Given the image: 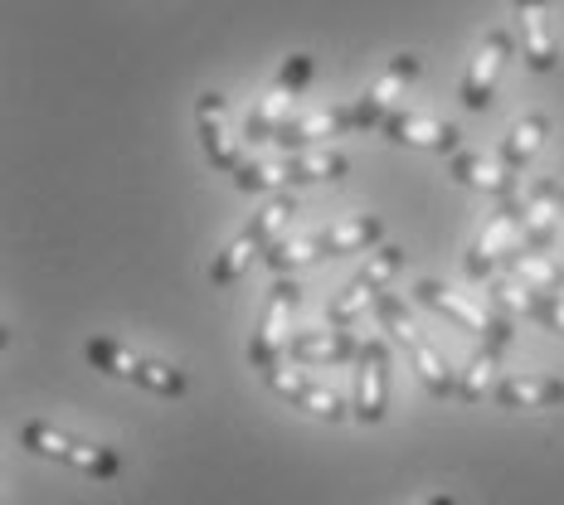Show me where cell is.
Returning a JSON list of instances; mask_svg holds the SVG:
<instances>
[{"instance_id": "1", "label": "cell", "mask_w": 564, "mask_h": 505, "mask_svg": "<svg viewBox=\"0 0 564 505\" xmlns=\"http://www.w3.org/2000/svg\"><path fill=\"white\" fill-rule=\"evenodd\" d=\"M384 239V219L380 215H356L346 224H332L322 233H307V239H288L268 253V267L278 277H292L297 267H312L322 257H336V253H375Z\"/></svg>"}, {"instance_id": "2", "label": "cell", "mask_w": 564, "mask_h": 505, "mask_svg": "<svg viewBox=\"0 0 564 505\" xmlns=\"http://www.w3.org/2000/svg\"><path fill=\"white\" fill-rule=\"evenodd\" d=\"M292 215H297V205H292V195H288V190L268 199V205L258 209L249 224H243V229L229 239V249L215 257V267H209V282H215V287H234V282L249 273V263H253L258 253L268 257V253L278 249V233L288 229V219H292Z\"/></svg>"}, {"instance_id": "3", "label": "cell", "mask_w": 564, "mask_h": 505, "mask_svg": "<svg viewBox=\"0 0 564 505\" xmlns=\"http://www.w3.org/2000/svg\"><path fill=\"white\" fill-rule=\"evenodd\" d=\"M20 448H30L34 457H50V462L74 466V472H84L93 481H117V476H122V466H127L117 448L74 438V432L54 428V422H40V418H30L25 428H20Z\"/></svg>"}, {"instance_id": "4", "label": "cell", "mask_w": 564, "mask_h": 505, "mask_svg": "<svg viewBox=\"0 0 564 505\" xmlns=\"http://www.w3.org/2000/svg\"><path fill=\"white\" fill-rule=\"evenodd\" d=\"M84 355H88V365L102 370L108 380H127V384H137V389L161 394V398H181L185 384H191V380H185V370L161 365V360L141 355V350L122 345V340H112V336H93L84 345Z\"/></svg>"}, {"instance_id": "5", "label": "cell", "mask_w": 564, "mask_h": 505, "mask_svg": "<svg viewBox=\"0 0 564 505\" xmlns=\"http://www.w3.org/2000/svg\"><path fill=\"white\" fill-rule=\"evenodd\" d=\"M375 316H380V326L390 331L399 345H404V355L414 360V370H419V380H423V389L429 394H438V398H448L457 384H453V370H448V360L438 355V350L429 345V340L419 336V326L409 321V307L399 301V292H384L380 301H375Z\"/></svg>"}, {"instance_id": "6", "label": "cell", "mask_w": 564, "mask_h": 505, "mask_svg": "<svg viewBox=\"0 0 564 505\" xmlns=\"http://www.w3.org/2000/svg\"><path fill=\"white\" fill-rule=\"evenodd\" d=\"M312 74H316V58L312 54H288V58H282L273 88L258 98V108L249 112V122H243V136H249V141H273L282 132V122H292L288 112H292V102L302 98V88L312 84Z\"/></svg>"}, {"instance_id": "7", "label": "cell", "mask_w": 564, "mask_h": 505, "mask_svg": "<svg viewBox=\"0 0 564 505\" xmlns=\"http://www.w3.org/2000/svg\"><path fill=\"white\" fill-rule=\"evenodd\" d=\"M414 297L423 301L429 311H438L443 321H453L457 331H467V336H481V345H491V350H507L511 345V321L507 316H497V311H481L473 307V301H463L453 287H443L438 277H423L419 287H414Z\"/></svg>"}, {"instance_id": "8", "label": "cell", "mask_w": 564, "mask_h": 505, "mask_svg": "<svg viewBox=\"0 0 564 505\" xmlns=\"http://www.w3.org/2000/svg\"><path fill=\"white\" fill-rule=\"evenodd\" d=\"M404 257H409V253L394 249V243H380L375 253H366V267H360V273L346 282V292H340V297L332 301V326H336V331H346V326L356 321V316L366 311L370 301L384 297V287H390V277L399 273V267H404Z\"/></svg>"}, {"instance_id": "9", "label": "cell", "mask_w": 564, "mask_h": 505, "mask_svg": "<svg viewBox=\"0 0 564 505\" xmlns=\"http://www.w3.org/2000/svg\"><path fill=\"white\" fill-rule=\"evenodd\" d=\"M521 224H525V199H501V209L487 219L481 239L467 249V277L473 282H487L497 273V263H507L516 253V239H521Z\"/></svg>"}, {"instance_id": "10", "label": "cell", "mask_w": 564, "mask_h": 505, "mask_svg": "<svg viewBox=\"0 0 564 505\" xmlns=\"http://www.w3.org/2000/svg\"><path fill=\"white\" fill-rule=\"evenodd\" d=\"M297 301H302L297 282L278 277L273 292H268V311H263V321H258V336H253V345H249L253 370H263V374L282 370V360H288V311L297 307Z\"/></svg>"}, {"instance_id": "11", "label": "cell", "mask_w": 564, "mask_h": 505, "mask_svg": "<svg viewBox=\"0 0 564 505\" xmlns=\"http://www.w3.org/2000/svg\"><path fill=\"white\" fill-rule=\"evenodd\" d=\"M419 54H394V64L384 68L375 84L360 92L356 102H350V117H356V127H384L390 122V112H399V92L419 78Z\"/></svg>"}, {"instance_id": "12", "label": "cell", "mask_w": 564, "mask_h": 505, "mask_svg": "<svg viewBox=\"0 0 564 505\" xmlns=\"http://www.w3.org/2000/svg\"><path fill=\"white\" fill-rule=\"evenodd\" d=\"M195 122H199V146H205L209 166L239 175L243 171V141L229 132V102L219 98V92H199Z\"/></svg>"}, {"instance_id": "13", "label": "cell", "mask_w": 564, "mask_h": 505, "mask_svg": "<svg viewBox=\"0 0 564 505\" xmlns=\"http://www.w3.org/2000/svg\"><path fill=\"white\" fill-rule=\"evenodd\" d=\"M390 408V350L384 340H366L356 360V398H350V418L356 422H380Z\"/></svg>"}, {"instance_id": "14", "label": "cell", "mask_w": 564, "mask_h": 505, "mask_svg": "<svg viewBox=\"0 0 564 505\" xmlns=\"http://www.w3.org/2000/svg\"><path fill=\"white\" fill-rule=\"evenodd\" d=\"M511 54H516L511 30H491L487 40H481L473 68H467V78H463V92H457L467 112H481L491 102V92H497V78H501V68L511 64Z\"/></svg>"}, {"instance_id": "15", "label": "cell", "mask_w": 564, "mask_h": 505, "mask_svg": "<svg viewBox=\"0 0 564 505\" xmlns=\"http://www.w3.org/2000/svg\"><path fill=\"white\" fill-rule=\"evenodd\" d=\"M384 136H390L394 146L433 151V156H457V141H463V132H457L453 122H433V117L409 112V108L390 112V122H384Z\"/></svg>"}, {"instance_id": "16", "label": "cell", "mask_w": 564, "mask_h": 505, "mask_svg": "<svg viewBox=\"0 0 564 505\" xmlns=\"http://www.w3.org/2000/svg\"><path fill=\"white\" fill-rule=\"evenodd\" d=\"M268 389H273L278 398H288L292 408H302V414H312V418H326V422L350 414L346 398H340L332 384H316V380H307V374H297V370H288V374L273 370L268 374Z\"/></svg>"}, {"instance_id": "17", "label": "cell", "mask_w": 564, "mask_h": 505, "mask_svg": "<svg viewBox=\"0 0 564 505\" xmlns=\"http://www.w3.org/2000/svg\"><path fill=\"white\" fill-rule=\"evenodd\" d=\"M366 340H356L350 331H302L288 340V360L292 365H307V370H322V365H346V360H360Z\"/></svg>"}, {"instance_id": "18", "label": "cell", "mask_w": 564, "mask_h": 505, "mask_svg": "<svg viewBox=\"0 0 564 505\" xmlns=\"http://www.w3.org/2000/svg\"><path fill=\"white\" fill-rule=\"evenodd\" d=\"M560 215H564V185L555 180H535V190L525 195V224L521 239L531 243L535 253L555 249V233H560Z\"/></svg>"}, {"instance_id": "19", "label": "cell", "mask_w": 564, "mask_h": 505, "mask_svg": "<svg viewBox=\"0 0 564 505\" xmlns=\"http://www.w3.org/2000/svg\"><path fill=\"white\" fill-rule=\"evenodd\" d=\"M516 15H521V58L531 74H550L560 64L555 34H550V10L545 0H516Z\"/></svg>"}, {"instance_id": "20", "label": "cell", "mask_w": 564, "mask_h": 505, "mask_svg": "<svg viewBox=\"0 0 564 505\" xmlns=\"http://www.w3.org/2000/svg\"><path fill=\"white\" fill-rule=\"evenodd\" d=\"M346 127H356L350 108H326V112H307V117H292V122H282V132L273 141L288 151V156H297V151H312L322 136H340Z\"/></svg>"}, {"instance_id": "21", "label": "cell", "mask_w": 564, "mask_h": 505, "mask_svg": "<svg viewBox=\"0 0 564 505\" xmlns=\"http://www.w3.org/2000/svg\"><path fill=\"white\" fill-rule=\"evenodd\" d=\"M453 180L467 185V190L497 195V199H516V175L491 156H477V151H457L453 156Z\"/></svg>"}, {"instance_id": "22", "label": "cell", "mask_w": 564, "mask_h": 505, "mask_svg": "<svg viewBox=\"0 0 564 505\" xmlns=\"http://www.w3.org/2000/svg\"><path fill=\"white\" fill-rule=\"evenodd\" d=\"M497 404L555 408V404H564V380H555V374H507V380L497 384Z\"/></svg>"}, {"instance_id": "23", "label": "cell", "mask_w": 564, "mask_h": 505, "mask_svg": "<svg viewBox=\"0 0 564 505\" xmlns=\"http://www.w3.org/2000/svg\"><path fill=\"white\" fill-rule=\"evenodd\" d=\"M507 267H511V277L521 282V287H531L535 297H560L564 292V267L555 263L550 253H535V249H516L507 257Z\"/></svg>"}, {"instance_id": "24", "label": "cell", "mask_w": 564, "mask_h": 505, "mask_svg": "<svg viewBox=\"0 0 564 505\" xmlns=\"http://www.w3.org/2000/svg\"><path fill=\"white\" fill-rule=\"evenodd\" d=\"M288 161V190L297 185H322V180H340L350 171V161L332 146H316V151H297V156H282Z\"/></svg>"}, {"instance_id": "25", "label": "cell", "mask_w": 564, "mask_h": 505, "mask_svg": "<svg viewBox=\"0 0 564 505\" xmlns=\"http://www.w3.org/2000/svg\"><path fill=\"white\" fill-rule=\"evenodd\" d=\"M545 136H550V117H545V112H525L521 122H516L511 132H507V141H501V166H507L511 175L525 171Z\"/></svg>"}, {"instance_id": "26", "label": "cell", "mask_w": 564, "mask_h": 505, "mask_svg": "<svg viewBox=\"0 0 564 505\" xmlns=\"http://www.w3.org/2000/svg\"><path fill=\"white\" fill-rule=\"evenodd\" d=\"M497 360H501V350H491V345H481L477 355H473V365H467L463 374H457V394L467 398V404H477L481 394H497Z\"/></svg>"}, {"instance_id": "27", "label": "cell", "mask_w": 564, "mask_h": 505, "mask_svg": "<svg viewBox=\"0 0 564 505\" xmlns=\"http://www.w3.org/2000/svg\"><path fill=\"white\" fill-rule=\"evenodd\" d=\"M234 185L249 195H282L288 190V161H243V171L234 175Z\"/></svg>"}, {"instance_id": "28", "label": "cell", "mask_w": 564, "mask_h": 505, "mask_svg": "<svg viewBox=\"0 0 564 505\" xmlns=\"http://www.w3.org/2000/svg\"><path fill=\"white\" fill-rule=\"evenodd\" d=\"M491 311L507 316V321H516V316H535V292L521 287L516 277L491 282Z\"/></svg>"}, {"instance_id": "29", "label": "cell", "mask_w": 564, "mask_h": 505, "mask_svg": "<svg viewBox=\"0 0 564 505\" xmlns=\"http://www.w3.org/2000/svg\"><path fill=\"white\" fill-rule=\"evenodd\" d=\"M531 321H540L545 331L564 336V292H560V297H535V316H531Z\"/></svg>"}, {"instance_id": "30", "label": "cell", "mask_w": 564, "mask_h": 505, "mask_svg": "<svg viewBox=\"0 0 564 505\" xmlns=\"http://www.w3.org/2000/svg\"><path fill=\"white\" fill-rule=\"evenodd\" d=\"M419 505H457L453 496H429V501H419Z\"/></svg>"}]
</instances>
